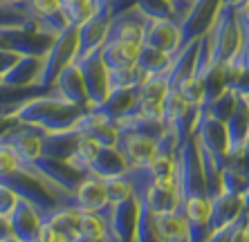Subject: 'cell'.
Here are the masks:
<instances>
[{"mask_svg": "<svg viewBox=\"0 0 249 242\" xmlns=\"http://www.w3.org/2000/svg\"><path fill=\"white\" fill-rule=\"evenodd\" d=\"M110 240V231L101 213H81L79 220V231H76V242H104Z\"/></svg>", "mask_w": 249, "mask_h": 242, "instance_id": "ffe728a7", "label": "cell"}, {"mask_svg": "<svg viewBox=\"0 0 249 242\" xmlns=\"http://www.w3.org/2000/svg\"><path fill=\"white\" fill-rule=\"evenodd\" d=\"M144 45H151L155 50H162L166 54H178L182 47V32L180 25L171 18H151L146 16L144 29Z\"/></svg>", "mask_w": 249, "mask_h": 242, "instance_id": "8fae6325", "label": "cell"}, {"mask_svg": "<svg viewBox=\"0 0 249 242\" xmlns=\"http://www.w3.org/2000/svg\"><path fill=\"white\" fill-rule=\"evenodd\" d=\"M139 52H142V43L135 40H106L101 47V56L108 69L135 68L139 63Z\"/></svg>", "mask_w": 249, "mask_h": 242, "instance_id": "2e32d148", "label": "cell"}, {"mask_svg": "<svg viewBox=\"0 0 249 242\" xmlns=\"http://www.w3.org/2000/svg\"><path fill=\"white\" fill-rule=\"evenodd\" d=\"M110 20H112V5L101 7L97 12H92L90 16L79 25V40H76V58L81 61L88 54L101 50L110 29Z\"/></svg>", "mask_w": 249, "mask_h": 242, "instance_id": "5b68a950", "label": "cell"}, {"mask_svg": "<svg viewBox=\"0 0 249 242\" xmlns=\"http://www.w3.org/2000/svg\"><path fill=\"white\" fill-rule=\"evenodd\" d=\"M245 240H249V220H247V229H245Z\"/></svg>", "mask_w": 249, "mask_h": 242, "instance_id": "f546056e", "label": "cell"}, {"mask_svg": "<svg viewBox=\"0 0 249 242\" xmlns=\"http://www.w3.org/2000/svg\"><path fill=\"white\" fill-rule=\"evenodd\" d=\"M79 68H81L83 81H86V90H88V99H90V105L88 108H97L106 101L108 92H110V86H108V68L104 63V56H101V50L88 54L86 58L76 61Z\"/></svg>", "mask_w": 249, "mask_h": 242, "instance_id": "52a82bcc", "label": "cell"}, {"mask_svg": "<svg viewBox=\"0 0 249 242\" xmlns=\"http://www.w3.org/2000/svg\"><path fill=\"white\" fill-rule=\"evenodd\" d=\"M117 148L126 157L128 166H148L160 153V139L144 133H130L122 130Z\"/></svg>", "mask_w": 249, "mask_h": 242, "instance_id": "30bf717a", "label": "cell"}, {"mask_svg": "<svg viewBox=\"0 0 249 242\" xmlns=\"http://www.w3.org/2000/svg\"><path fill=\"white\" fill-rule=\"evenodd\" d=\"M18 197H20V195H18L12 186L0 184V218L9 220L12 211L16 208V204H18Z\"/></svg>", "mask_w": 249, "mask_h": 242, "instance_id": "d4e9b609", "label": "cell"}, {"mask_svg": "<svg viewBox=\"0 0 249 242\" xmlns=\"http://www.w3.org/2000/svg\"><path fill=\"white\" fill-rule=\"evenodd\" d=\"M126 171H128V161L119 153V148L117 146L115 148L112 146H101L99 155L88 166L86 175H94L99 179H108V177H117V175H126Z\"/></svg>", "mask_w": 249, "mask_h": 242, "instance_id": "e0dca14e", "label": "cell"}, {"mask_svg": "<svg viewBox=\"0 0 249 242\" xmlns=\"http://www.w3.org/2000/svg\"><path fill=\"white\" fill-rule=\"evenodd\" d=\"M18 9L34 20V18L58 14L61 12V0H25L23 5H18Z\"/></svg>", "mask_w": 249, "mask_h": 242, "instance_id": "cb8c5ba5", "label": "cell"}, {"mask_svg": "<svg viewBox=\"0 0 249 242\" xmlns=\"http://www.w3.org/2000/svg\"><path fill=\"white\" fill-rule=\"evenodd\" d=\"M222 2L220 0H196L186 14V18L182 20L180 32H182V47L191 40L204 36L211 29V25L215 23V16L220 12Z\"/></svg>", "mask_w": 249, "mask_h": 242, "instance_id": "ba28073f", "label": "cell"}, {"mask_svg": "<svg viewBox=\"0 0 249 242\" xmlns=\"http://www.w3.org/2000/svg\"><path fill=\"white\" fill-rule=\"evenodd\" d=\"M79 220H81V211L79 208H74L72 204H61L45 222L61 236V242H68V240H76Z\"/></svg>", "mask_w": 249, "mask_h": 242, "instance_id": "d6986e66", "label": "cell"}, {"mask_svg": "<svg viewBox=\"0 0 249 242\" xmlns=\"http://www.w3.org/2000/svg\"><path fill=\"white\" fill-rule=\"evenodd\" d=\"M247 220H249V211L245 208L243 213L233 218L231 222H227L225 226L215 229L213 233H209L207 240H220V242H231V240H245V229H247Z\"/></svg>", "mask_w": 249, "mask_h": 242, "instance_id": "7402d4cb", "label": "cell"}, {"mask_svg": "<svg viewBox=\"0 0 249 242\" xmlns=\"http://www.w3.org/2000/svg\"><path fill=\"white\" fill-rule=\"evenodd\" d=\"M243 202H245V208L249 211V186H247V190L243 193Z\"/></svg>", "mask_w": 249, "mask_h": 242, "instance_id": "83f0119b", "label": "cell"}, {"mask_svg": "<svg viewBox=\"0 0 249 242\" xmlns=\"http://www.w3.org/2000/svg\"><path fill=\"white\" fill-rule=\"evenodd\" d=\"M45 222V211H43L34 200L29 197H18L16 208L9 215V225L16 240L20 242H32V240H41V229Z\"/></svg>", "mask_w": 249, "mask_h": 242, "instance_id": "8992f818", "label": "cell"}, {"mask_svg": "<svg viewBox=\"0 0 249 242\" xmlns=\"http://www.w3.org/2000/svg\"><path fill=\"white\" fill-rule=\"evenodd\" d=\"M81 213H99L101 208L108 207V193H106L104 179L94 177V175H83L76 189L70 193L68 202Z\"/></svg>", "mask_w": 249, "mask_h": 242, "instance_id": "7c38bea8", "label": "cell"}, {"mask_svg": "<svg viewBox=\"0 0 249 242\" xmlns=\"http://www.w3.org/2000/svg\"><path fill=\"white\" fill-rule=\"evenodd\" d=\"M76 40H79V27L65 25L52 38V45L43 52V69L38 76V87L52 86L56 74L76 58Z\"/></svg>", "mask_w": 249, "mask_h": 242, "instance_id": "3957f363", "label": "cell"}, {"mask_svg": "<svg viewBox=\"0 0 249 242\" xmlns=\"http://www.w3.org/2000/svg\"><path fill=\"white\" fill-rule=\"evenodd\" d=\"M222 5H238V2H243V0H220Z\"/></svg>", "mask_w": 249, "mask_h": 242, "instance_id": "f1b7e54d", "label": "cell"}, {"mask_svg": "<svg viewBox=\"0 0 249 242\" xmlns=\"http://www.w3.org/2000/svg\"><path fill=\"white\" fill-rule=\"evenodd\" d=\"M25 0H0V7H18L23 5Z\"/></svg>", "mask_w": 249, "mask_h": 242, "instance_id": "4316f807", "label": "cell"}, {"mask_svg": "<svg viewBox=\"0 0 249 242\" xmlns=\"http://www.w3.org/2000/svg\"><path fill=\"white\" fill-rule=\"evenodd\" d=\"M144 200L151 208V213H164V211H178L184 204L182 189H164V186L151 184L144 193Z\"/></svg>", "mask_w": 249, "mask_h": 242, "instance_id": "ac0fdd59", "label": "cell"}, {"mask_svg": "<svg viewBox=\"0 0 249 242\" xmlns=\"http://www.w3.org/2000/svg\"><path fill=\"white\" fill-rule=\"evenodd\" d=\"M245 211L243 193H229V190H220L215 197H211V218H209V233H213L215 229L225 226L227 222H231L233 218ZM207 233V238H209Z\"/></svg>", "mask_w": 249, "mask_h": 242, "instance_id": "9a60e30c", "label": "cell"}, {"mask_svg": "<svg viewBox=\"0 0 249 242\" xmlns=\"http://www.w3.org/2000/svg\"><path fill=\"white\" fill-rule=\"evenodd\" d=\"M171 54L162 52V50H155V47L151 45H144L142 43V52H139V68H142V72H144L146 76L148 74H155V72H162V69L168 68V63H171Z\"/></svg>", "mask_w": 249, "mask_h": 242, "instance_id": "44dd1931", "label": "cell"}, {"mask_svg": "<svg viewBox=\"0 0 249 242\" xmlns=\"http://www.w3.org/2000/svg\"><path fill=\"white\" fill-rule=\"evenodd\" d=\"M227 126V159H236L243 153L245 141L249 139V97L238 92L231 115L225 119Z\"/></svg>", "mask_w": 249, "mask_h": 242, "instance_id": "9c48e42d", "label": "cell"}, {"mask_svg": "<svg viewBox=\"0 0 249 242\" xmlns=\"http://www.w3.org/2000/svg\"><path fill=\"white\" fill-rule=\"evenodd\" d=\"M153 240L164 242H193L191 240V222L182 208L178 211H164L151 215Z\"/></svg>", "mask_w": 249, "mask_h": 242, "instance_id": "4fadbf2b", "label": "cell"}, {"mask_svg": "<svg viewBox=\"0 0 249 242\" xmlns=\"http://www.w3.org/2000/svg\"><path fill=\"white\" fill-rule=\"evenodd\" d=\"M247 97H249V94H247Z\"/></svg>", "mask_w": 249, "mask_h": 242, "instance_id": "4dcf8cb0", "label": "cell"}, {"mask_svg": "<svg viewBox=\"0 0 249 242\" xmlns=\"http://www.w3.org/2000/svg\"><path fill=\"white\" fill-rule=\"evenodd\" d=\"M106 193H108V204H119L124 200L135 197V186L128 179V175H117V177L104 179Z\"/></svg>", "mask_w": 249, "mask_h": 242, "instance_id": "603a6c76", "label": "cell"}, {"mask_svg": "<svg viewBox=\"0 0 249 242\" xmlns=\"http://www.w3.org/2000/svg\"><path fill=\"white\" fill-rule=\"evenodd\" d=\"M236 16L240 27H249V0H243L236 5Z\"/></svg>", "mask_w": 249, "mask_h": 242, "instance_id": "484cf974", "label": "cell"}, {"mask_svg": "<svg viewBox=\"0 0 249 242\" xmlns=\"http://www.w3.org/2000/svg\"><path fill=\"white\" fill-rule=\"evenodd\" d=\"M88 112V105L74 104L70 99L61 97L52 90L50 94L27 99L20 105H14L9 115L18 123H29V126H38L47 133H65L81 121V117Z\"/></svg>", "mask_w": 249, "mask_h": 242, "instance_id": "6da1fadb", "label": "cell"}, {"mask_svg": "<svg viewBox=\"0 0 249 242\" xmlns=\"http://www.w3.org/2000/svg\"><path fill=\"white\" fill-rule=\"evenodd\" d=\"M209 36V65H220L243 50V29L236 16V5H222Z\"/></svg>", "mask_w": 249, "mask_h": 242, "instance_id": "7a4b0ae2", "label": "cell"}, {"mask_svg": "<svg viewBox=\"0 0 249 242\" xmlns=\"http://www.w3.org/2000/svg\"><path fill=\"white\" fill-rule=\"evenodd\" d=\"M178 161H180V186H182L184 200L193 195H207L202 157H200L196 135H191L186 141L180 144V148H178Z\"/></svg>", "mask_w": 249, "mask_h": 242, "instance_id": "277c9868", "label": "cell"}, {"mask_svg": "<svg viewBox=\"0 0 249 242\" xmlns=\"http://www.w3.org/2000/svg\"><path fill=\"white\" fill-rule=\"evenodd\" d=\"M52 90L61 97L74 101V104H81V105H90V99H88V90H86V81H83L81 74V68L76 61L68 63L61 72L56 74L52 83Z\"/></svg>", "mask_w": 249, "mask_h": 242, "instance_id": "5bb4252c", "label": "cell"}]
</instances>
